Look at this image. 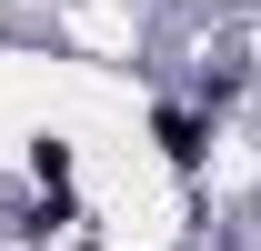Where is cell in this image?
Returning a JSON list of instances; mask_svg holds the SVG:
<instances>
[{"mask_svg": "<svg viewBox=\"0 0 261 251\" xmlns=\"http://www.w3.org/2000/svg\"><path fill=\"white\" fill-rule=\"evenodd\" d=\"M151 131H161V161L191 181V171H201V151H211V111H161Z\"/></svg>", "mask_w": 261, "mask_h": 251, "instance_id": "cell-1", "label": "cell"}]
</instances>
